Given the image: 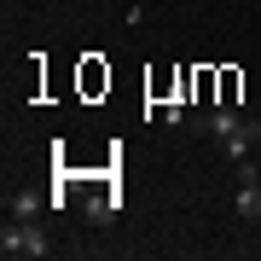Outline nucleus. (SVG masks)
<instances>
[{
  "mask_svg": "<svg viewBox=\"0 0 261 261\" xmlns=\"http://www.w3.org/2000/svg\"><path fill=\"white\" fill-rule=\"evenodd\" d=\"M0 255H18V261H41V255H53V244L47 232H41V221H18V215H6V226H0Z\"/></svg>",
  "mask_w": 261,
  "mask_h": 261,
  "instance_id": "obj_1",
  "label": "nucleus"
},
{
  "mask_svg": "<svg viewBox=\"0 0 261 261\" xmlns=\"http://www.w3.org/2000/svg\"><path fill=\"white\" fill-rule=\"evenodd\" d=\"M238 221H261V180L250 174V163H238V192H232Z\"/></svg>",
  "mask_w": 261,
  "mask_h": 261,
  "instance_id": "obj_2",
  "label": "nucleus"
},
{
  "mask_svg": "<svg viewBox=\"0 0 261 261\" xmlns=\"http://www.w3.org/2000/svg\"><path fill=\"white\" fill-rule=\"evenodd\" d=\"M255 145H261V122H250V116H244L238 128H232V134H226V140H221L226 163H250V151H255Z\"/></svg>",
  "mask_w": 261,
  "mask_h": 261,
  "instance_id": "obj_3",
  "label": "nucleus"
},
{
  "mask_svg": "<svg viewBox=\"0 0 261 261\" xmlns=\"http://www.w3.org/2000/svg\"><path fill=\"white\" fill-rule=\"evenodd\" d=\"M6 203H12V215H18V221H35V215L47 209V197H41L35 186H18V192L6 197Z\"/></svg>",
  "mask_w": 261,
  "mask_h": 261,
  "instance_id": "obj_4",
  "label": "nucleus"
},
{
  "mask_svg": "<svg viewBox=\"0 0 261 261\" xmlns=\"http://www.w3.org/2000/svg\"><path fill=\"white\" fill-rule=\"evenodd\" d=\"M250 174H255V180H261V163H255V157H250Z\"/></svg>",
  "mask_w": 261,
  "mask_h": 261,
  "instance_id": "obj_5",
  "label": "nucleus"
}]
</instances>
